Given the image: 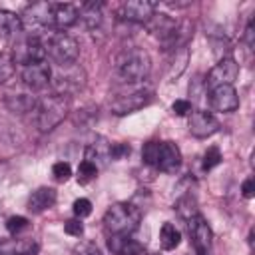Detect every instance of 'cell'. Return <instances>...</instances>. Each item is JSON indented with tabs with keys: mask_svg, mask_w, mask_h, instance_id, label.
<instances>
[{
	"mask_svg": "<svg viewBox=\"0 0 255 255\" xmlns=\"http://www.w3.org/2000/svg\"><path fill=\"white\" fill-rule=\"evenodd\" d=\"M116 76L120 78V82L124 84H137L143 82L151 70V60L149 54L143 48H126L116 56V64H114Z\"/></svg>",
	"mask_w": 255,
	"mask_h": 255,
	"instance_id": "cell-1",
	"label": "cell"
},
{
	"mask_svg": "<svg viewBox=\"0 0 255 255\" xmlns=\"http://www.w3.org/2000/svg\"><path fill=\"white\" fill-rule=\"evenodd\" d=\"M141 219V209L133 203L120 201L112 203L104 213V229L108 235H129L137 229Z\"/></svg>",
	"mask_w": 255,
	"mask_h": 255,
	"instance_id": "cell-2",
	"label": "cell"
},
{
	"mask_svg": "<svg viewBox=\"0 0 255 255\" xmlns=\"http://www.w3.org/2000/svg\"><path fill=\"white\" fill-rule=\"evenodd\" d=\"M141 157L147 165L165 173H175L181 165V151L173 141H147L141 147Z\"/></svg>",
	"mask_w": 255,
	"mask_h": 255,
	"instance_id": "cell-3",
	"label": "cell"
},
{
	"mask_svg": "<svg viewBox=\"0 0 255 255\" xmlns=\"http://www.w3.org/2000/svg\"><path fill=\"white\" fill-rule=\"evenodd\" d=\"M22 32L26 36L44 38L46 34L54 32V2H34L24 8L20 14Z\"/></svg>",
	"mask_w": 255,
	"mask_h": 255,
	"instance_id": "cell-4",
	"label": "cell"
},
{
	"mask_svg": "<svg viewBox=\"0 0 255 255\" xmlns=\"http://www.w3.org/2000/svg\"><path fill=\"white\" fill-rule=\"evenodd\" d=\"M44 42V50L46 56L58 64V66H70L76 64L78 56H80V44L74 36L66 34V32H50L42 38Z\"/></svg>",
	"mask_w": 255,
	"mask_h": 255,
	"instance_id": "cell-5",
	"label": "cell"
},
{
	"mask_svg": "<svg viewBox=\"0 0 255 255\" xmlns=\"http://www.w3.org/2000/svg\"><path fill=\"white\" fill-rule=\"evenodd\" d=\"M36 128L40 131H50L54 129L70 112V98L66 96H58V94H50L42 100H38L36 106Z\"/></svg>",
	"mask_w": 255,
	"mask_h": 255,
	"instance_id": "cell-6",
	"label": "cell"
},
{
	"mask_svg": "<svg viewBox=\"0 0 255 255\" xmlns=\"http://www.w3.org/2000/svg\"><path fill=\"white\" fill-rule=\"evenodd\" d=\"M84 84H86V72L78 64L58 66V70L52 72V80H50V86H52L54 94L66 96V98L80 92L84 88Z\"/></svg>",
	"mask_w": 255,
	"mask_h": 255,
	"instance_id": "cell-7",
	"label": "cell"
},
{
	"mask_svg": "<svg viewBox=\"0 0 255 255\" xmlns=\"http://www.w3.org/2000/svg\"><path fill=\"white\" fill-rule=\"evenodd\" d=\"M12 58L16 64L26 66L32 62H42L46 60V50H44V42L38 36H18L12 50H10Z\"/></svg>",
	"mask_w": 255,
	"mask_h": 255,
	"instance_id": "cell-8",
	"label": "cell"
},
{
	"mask_svg": "<svg viewBox=\"0 0 255 255\" xmlns=\"http://www.w3.org/2000/svg\"><path fill=\"white\" fill-rule=\"evenodd\" d=\"M239 78V64L233 58H221L207 74L205 78V86L217 88V86H233V82Z\"/></svg>",
	"mask_w": 255,
	"mask_h": 255,
	"instance_id": "cell-9",
	"label": "cell"
},
{
	"mask_svg": "<svg viewBox=\"0 0 255 255\" xmlns=\"http://www.w3.org/2000/svg\"><path fill=\"white\" fill-rule=\"evenodd\" d=\"M151 102V90H145V88H137L129 94H122L118 96L112 104H110V110L112 114L116 116H126V114H131L135 110H141L143 106H147Z\"/></svg>",
	"mask_w": 255,
	"mask_h": 255,
	"instance_id": "cell-10",
	"label": "cell"
},
{
	"mask_svg": "<svg viewBox=\"0 0 255 255\" xmlns=\"http://www.w3.org/2000/svg\"><path fill=\"white\" fill-rule=\"evenodd\" d=\"M187 227H189L195 255H213V239H211V229L207 221L201 215H195L193 219L187 221Z\"/></svg>",
	"mask_w": 255,
	"mask_h": 255,
	"instance_id": "cell-11",
	"label": "cell"
},
{
	"mask_svg": "<svg viewBox=\"0 0 255 255\" xmlns=\"http://www.w3.org/2000/svg\"><path fill=\"white\" fill-rule=\"evenodd\" d=\"M20 78H22V84L30 90H42L46 86H50V80H52V68L46 60L42 62H32V64H26L22 66L20 70Z\"/></svg>",
	"mask_w": 255,
	"mask_h": 255,
	"instance_id": "cell-12",
	"label": "cell"
},
{
	"mask_svg": "<svg viewBox=\"0 0 255 255\" xmlns=\"http://www.w3.org/2000/svg\"><path fill=\"white\" fill-rule=\"evenodd\" d=\"M187 126H189V133L199 137V139L209 137L215 131H219L217 118L205 110H191V114L187 116Z\"/></svg>",
	"mask_w": 255,
	"mask_h": 255,
	"instance_id": "cell-13",
	"label": "cell"
},
{
	"mask_svg": "<svg viewBox=\"0 0 255 255\" xmlns=\"http://www.w3.org/2000/svg\"><path fill=\"white\" fill-rule=\"evenodd\" d=\"M157 10V2H149V0H129L124 2L120 6V16L128 22H135V24H145Z\"/></svg>",
	"mask_w": 255,
	"mask_h": 255,
	"instance_id": "cell-14",
	"label": "cell"
},
{
	"mask_svg": "<svg viewBox=\"0 0 255 255\" xmlns=\"http://www.w3.org/2000/svg\"><path fill=\"white\" fill-rule=\"evenodd\" d=\"M209 106L215 112H235L239 108V96L233 86H217L209 90Z\"/></svg>",
	"mask_w": 255,
	"mask_h": 255,
	"instance_id": "cell-15",
	"label": "cell"
},
{
	"mask_svg": "<svg viewBox=\"0 0 255 255\" xmlns=\"http://www.w3.org/2000/svg\"><path fill=\"white\" fill-rule=\"evenodd\" d=\"M145 26H147V30H149L153 36H157V38L165 44V42L173 36L175 28H177V22H175L171 16H167V14L155 12V14L145 22Z\"/></svg>",
	"mask_w": 255,
	"mask_h": 255,
	"instance_id": "cell-16",
	"label": "cell"
},
{
	"mask_svg": "<svg viewBox=\"0 0 255 255\" xmlns=\"http://www.w3.org/2000/svg\"><path fill=\"white\" fill-rule=\"evenodd\" d=\"M84 159L94 163L98 169L100 167H106L112 159H110V141L104 139V137H96L92 143H88L86 147V153H84Z\"/></svg>",
	"mask_w": 255,
	"mask_h": 255,
	"instance_id": "cell-17",
	"label": "cell"
},
{
	"mask_svg": "<svg viewBox=\"0 0 255 255\" xmlns=\"http://www.w3.org/2000/svg\"><path fill=\"white\" fill-rule=\"evenodd\" d=\"M56 203V189L54 187H48V185H42L38 189L32 191V195L28 197V211L32 213H42L46 209H50L52 205Z\"/></svg>",
	"mask_w": 255,
	"mask_h": 255,
	"instance_id": "cell-18",
	"label": "cell"
},
{
	"mask_svg": "<svg viewBox=\"0 0 255 255\" xmlns=\"http://www.w3.org/2000/svg\"><path fill=\"white\" fill-rule=\"evenodd\" d=\"M108 249L114 255H141L143 247L129 235H108Z\"/></svg>",
	"mask_w": 255,
	"mask_h": 255,
	"instance_id": "cell-19",
	"label": "cell"
},
{
	"mask_svg": "<svg viewBox=\"0 0 255 255\" xmlns=\"http://www.w3.org/2000/svg\"><path fill=\"white\" fill-rule=\"evenodd\" d=\"M4 106L12 112V114H30L36 110L38 106V98L32 94H8L4 98Z\"/></svg>",
	"mask_w": 255,
	"mask_h": 255,
	"instance_id": "cell-20",
	"label": "cell"
},
{
	"mask_svg": "<svg viewBox=\"0 0 255 255\" xmlns=\"http://www.w3.org/2000/svg\"><path fill=\"white\" fill-rule=\"evenodd\" d=\"M22 34V20L16 12L0 8V36L6 40H14Z\"/></svg>",
	"mask_w": 255,
	"mask_h": 255,
	"instance_id": "cell-21",
	"label": "cell"
},
{
	"mask_svg": "<svg viewBox=\"0 0 255 255\" xmlns=\"http://www.w3.org/2000/svg\"><path fill=\"white\" fill-rule=\"evenodd\" d=\"M78 22V8L74 4L54 2V30H66Z\"/></svg>",
	"mask_w": 255,
	"mask_h": 255,
	"instance_id": "cell-22",
	"label": "cell"
},
{
	"mask_svg": "<svg viewBox=\"0 0 255 255\" xmlns=\"http://www.w3.org/2000/svg\"><path fill=\"white\" fill-rule=\"evenodd\" d=\"M102 8H104L102 2H84L78 8V20H82L84 26L90 30L98 28L102 24Z\"/></svg>",
	"mask_w": 255,
	"mask_h": 255,
	"instance_id": "cell-23",
	"label": "cell"
},
{
	"mask_svg": "<svg viewBox=\"0 0 255 255\" xmlns=\"http://www.w3.org/2000/svg\"><path fill=\"white\" fill-rule=\"evenodd\" d=\"M0 251H4L6 255H36L38 243L32 239H12V241L0 245Z\"/></svg>",
	"mask_w": 255,
	"mask_h": 255,
	"instance_id": "cell-24",
	"label": "cell"
},
{
	"mask_svg": "<svg viewBox=\"0 0 255 255\" xmlns=\"http://www.w3.org/2000/svg\"><path fill=\"white\" fill-rule=\"evenodd\" d=\"M181 243V233L173 223H163L159 229V245L163 251H173Z\"/></svg>",
	"mask_w": 255,
	"mask_h": 255,
	"instance_id": "cell-25",
	"label": "cell"
},
{
	"mask_svg": "<svg viewBox=\"0 0 255 255\" xmlns=\"http://www.w3.org/2000/svg\"><path fill=\"white\" fill-rule=\"evenodd\" d=\"M175 211H177V213H179V217H181V219H185V221H189V219H193L195 215H199L195 197H193V195H189V193H185L183 197H179V199H177V203H175Z\"/></svg>",
	"mask_w": 255,
	"mask_h": 255,
	"instance_id": "cell-26",
	"label": "cell"
},
{
	"mask_svg": "<svg viewBox=\"0 0 255 255\" xmlns=\"http://www.w3.org/2000/svg\"><path fill=\"white\" fill-rule=\"evenodd\" d=\"M16 74V62L10 52H0V86L8 84Z\"/></svg>",
	"mask_w": 255,
	"mask_h": 255,
	"instance_id": "cell-27",
	"label": "cell"
},
{
	"mask_svg": "<svg viewBox=\"0 0 255 255\" xmlns=\"http://www.w3.org/2000/svg\"><path fill=\"white\" fill-rule=\"evenodd\" d=\"M96 175H98V167H96L94 163H90V161L84 159V161L78 165V171H76V179H78V183L86 185V183L94 181Z\"/></svg>",
	"mask_w": 255,
	"mask_h": 255,
	"instance_id": "cell-28",
	"label": "cell"
},
{
	"mask_svg": "<svg viewBox=\"0 0 255 255\" xmlns=\"http://www.w3.org/2000/svg\"><path fill=\"white\" fill-rule=\"evenodd\" d=\"M30 227V221L26 219V217H22V215H12V217H8V221H6V229H8V233L10 235H14V237H18L22 231H26Z\"/></svg>",
	"mask_w": 255,
	"mask_h": 255,
	"instance_id": "cell-29",
	"label": "cell"
},
{
	"mask_svg": "<svg viewBox=\"0 0 255 255\" xmlns=\"http://www.w3.org/2000/svg\"><path fill=\"white\" fill-rule=\"evenodd\" d=\"M219 163H221V151H219L215 145H211V147L203 153L201 167H203V171H209V169H213V167L219 165Z\"/></svg>",
	"mask_w": 255,
	"mask_h": 255,
	"instance_id": "cell-30",
	"label": "cell"
},
{
	"mask_svg": "<svg viewBox=\"0 0 255 255\" xmlns=\"http://www.w3.org/2000/svg\"><path fill=\"white\" fill-rule=\"evenodd\" d=\"M52 175H54V179L60 181V183L68 181L70 175H72V167H70V163H68V161H56V163L52 165Z\"/></svg>",
	"mask_w": 255,
	"mask_h": 255,
	"instance_id": "cell-31",
	"label": "cell"
},
{
	"mask_svg": "<svg viewBox=\"0 0 255 255\" xmlns=\"http://www.w3.org/2000/svg\"><path fill=\"white\" fill-rule=\"evenodd\" d=\"M72 209H74V215H76L78 219H84V217H88V215L92 213V201L86 199V197H80V199L74 201Z\"/></svg>",
	"mask_w": 255,
	"mask_h": 255,
	"instance_id": "cell-32",
	"label": "cell"
},
{
	"mask_svg": "<svg viewBox=\"0 0 255 255\" xmlns=\"http://www.w3.org/2000/svg\"><path fill=\"white\" fill-rule=\"evenodd\" d=\"M72 255H102V253H100V249H98V245L94 241H80L74 247Z\"/></svg>",
	"mask_w": 255,
	"mask_h": 255,
	"instance_id": "cell-33",
	"label": "cell"
},
{
	"mask_svg": "<svg viewBox=\"0 0 255 255\" xmlns=\"http://www.w3.org/2000/svg\"><path fill=\"white\" fill-rule=\"evenodd\" d=\"M64 231L68 233V235H72V237H82L84 235V223H82V219H68L66 223H64Z\"/></svg>",
	"mask_w": 255,
	"mask_h": 255,
	"instance_id": "cell-34",
	"label": "cell"
},
{
	"mask_svg": "<svg viewBox=\"0 0 255 255\" xmlns=\"http://www.w3.org/2000/svg\"><path fill=\"white\" fill-rule=\"evenodd\" d=\"M129 153V145L124 143V141H118V143H110V159H122Z\"/></svg>",
	"mask_w": 255,
	"mask_h": 255,
	"instance_id": "cell-35",
	"label": "cell"
},
{
	"mask_svg": "<svg viewBox=\"0 0 255 255\" xmlns=\"http://www.w3.org/2000/svg\"><path fill=\"white\" fill-rule=\"evenodd\" d=\"M171 110H173V114H175V116L183 118V116H189L193 108H191V104H189L187 100H175V102L171 104Z\"/></svg>",
	"mask_w": 255,
	"mask_h": 255,
	"instance_id": "cell-36",
	"label": "cell"
},
{
	"mask_svg": "<svg viewBox=\"0 0 255 255\" xmlns=\"http://www.w3.org/2000/svg\"><path fill=\"white\" fill-rule=\"evenodd\" d=\"M241 193H243V197H247V199H251V197L255 195V181H253V177H247V179L243 181Z\"/></svg>",
	"mask_w": 255,
	"mask_h": 255,
	"instance_id": "cell-37",
	"label": "cell"
},
{
	"mask_svg": "<svg viewBox=\"0 0 255 255\" xmlns=\"http://www.w3.org/2000/svg\"><path fill=\"white\" fill-rule=\"evenodd\" d=\"M243 38H245V44L251 48L253 46V42H255V32H253V18L247 22V26H245V34H243Z\"/></svg>",
	"mask_w": 255,
	"mask_h": 255,
	"instance_id": "cell-38",
	"label": "cell"
},
{
	"mask_svg": "<svg viewBox=\"0 0 255 255\" xmlns=\"http://www.w3.org/2000/svg\"><path fill=\"white\" fill-rule=\"evenodd\" d=\"M0 209H2V205H0Z\"/></svg>",
	"mask_w": 255,
	"mask_h": 255,
	"instance_id": "cell-39",
	"label": "cell"
}]
</instances>
